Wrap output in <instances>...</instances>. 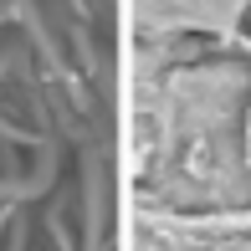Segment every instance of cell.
Instances as JSON below:
<instances>
[{
	"instance_id": "cell-1",
	"label": "cell",
	"mask_w": 251,
	"mask_h": 251,
	"mask_svg": "<svg viewBox=\"0 0 251 251\" xmlns=\"http://www.w3.org/2000/svg\"><path fill=\"white\" fill-rule=\"evenodd\" d=\"M123 251H251V0H123Z\"/></svg>"
}]
</instances>
